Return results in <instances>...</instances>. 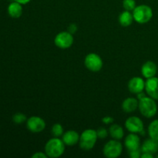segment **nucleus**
I'll list each match as a JSON object with an SVG mask.
<instances>
[{"instance_id": "obj_15", "label": "nucleus", "mask_w": 158, "mask_h": 158, "mask_svg": "<svg viewBox=\"0 0 158 158\" xmlns=\"http://www.w3.org/2000/svg\"><path fill=\"white\" fill-rule=\"evenodd\" d=\"M142 153H149L154 154L158 152V140L151 137L147 139L141 145Z\"/></svg>"}, {"instance_id": "obj_10", "label": "nucleus", "mask_w": 158, "mask_h": 158, "mask_svg": "<svg viewBox=\"0 0 158 158\" xmlns=\"http://www.w3.org/2000/svg\"><path fill=\"white\" fill-rule=\"evenodd\" d=\"M145 90L150 97L158 100V77H154L147 79L145 82Z\"/></svg>"}, {"instance_id": "obj_32", "label": "nucleus", "mask_w": 158, "mask_h": 158, "mask_svg": "<svg viewBox=\"0 0 158 158\" xmlns=\"http://www.w3.org/2000/svg\"><path fill=\"white\" fill-rule=\"evenodd\" d=\"M157 158H158V154H157Z\"/></svg>"}, {"instance_id": "obj_29", "label": "nucleus", "mask_w": 158, "mask_h": 158, "mask_svg": "<svg viewBox=\"0 0 158 158\" xmlns=\"http://www.w3.org/2000/svg\"><path fill=\"white\" fill-rule=\"evenodd\" d=\"M154 157V154H149V153H142L140 157L141 158H152Z\"/></svg>"}, {"instance_id": "obj_18", "label": "nucleus", "mask_w": 158, "mask_h": 158, "mask_svg": "<svg viewBox=\"0 0 158 158\" xmlns=\"http://www.w3.org/2000/svg\"><path fill=\"white\" fill-rule=\"evenodd\" d=\"M134 20V19L133 16V13H131L130 11H123L119 15V23H120V26H123V27H127V26H131Z\"/></svg>"}, {"instance_id": "obj_22", "label": "nucleus", "mask_w": 158, "mask_h": 158, "mask_svg": "<svg viewBox=\"0 0 158 158\" xmlns=\"http://www.w3.org/2000/svg\"><path fill=\"white\" fill-rule=\"evenodd\" d=\"M136 6L137 5H136L135 0H123V7L125 10L133 12Z\"/></svg>"}, {"instance_id": "obj_13", "label": "nucleus", "mask_w": 158, "mask_h": 158, "mask_svg": "<svg viewBox=\"0 0 158 158\" xmlns=\"http://www.w3.org/2000/svg\"><path fill=\"white\" fill-rule=\"evenodd\" d=\"M157 72V66L153 61H148L141 67V73L146 79L155 77Z\"/></svg>"}, {"instance_id": "obj_3", "label": "nucleus", "mask_w": 158, "mask_h": 158, "mask_svg": "<svg viewBox=\"0 0 158 158\" xmlns=\"http://www.w3.org/2000/svg\"><path fill=\"white\" fill-rule=\"evenodd\" d=\"M98 139L97 131L93 129L85 130L80 137L79 144L81 149L84 151H89L95 146Z\"/></svg>"}, {"instance_id": "obj_25", "label": "nucleus", "mask_w": 158, "mask_h": 158, "mask_svg": "<svg viewBox=\"0 0 158 158\" xmlns=\"http://www.w3.org/2000/svg\"><path fill=\"white\" fill-rule=\"evenodd\" d=\"M128 154H129L130 157H131V158L140 157V156H141V154H142L141 148H140V149H137V150H134V151H130V152H128Z\"/></svg>"}, {"instance_id": "obj_6", "label": "nucleus", "mask_w": 158, "mask_h": 158, "mask_svg": "<svg viewBox=\"0 0 158 158\" xmlns=\"http://www.w3.org/2000/svg\"><path fill=\"white\" fill-rule=\"evenodd\" d=\"M84 65L91 72H99L103 66V62L101 57L97 53H89L84 60Z\"/></svg>"}, {"instance_id": "obj_30", "label": "nucleus", "mask_w": 158, "mask_h": 158, "mask_svg": "<svg viewBox=\"0 0 158 158\" xmlns=\"http://www.w3.org/2000/svg\"><path fill=\"white\" fill-rule=\"evenodd\" d=\"M137 100H141V99L144 98V97H147L146 94H145L143 92V91H142V92H140V93H139V94H137Z\"/></svg>"}, {"instance_id": "obj_8", "label": "nucleus", "mask_w": 158, "mask_h": 158, "mask_svg": "<svg viewBox=\"0 0 158 158\" xmlns=\"http://www.w3.org/2000/svg\"><path fill=\"white\" fill-rule=\"evenodd\" d=\"M27 129L32 133H40L46 128V122L41 117L32 116L26 120Z\"/></svg>"}, {"instance_id": "obj_24", "label": "nucleus", "mask_w": 158, "mask_h": 158, "mask_svg": "<svg viewBox=\"0 0 158 158\" xmlns=\"http://www.w3.org/2000/svg\"><path fill=\"white\" fill-rule=\"evenodd\" d=\"M97 136H98V138L104 139L108 136L109 131H108L106 128L103 127H99L98 129L97 130Z\"/></svg>"}, {"instance_id": "obj_16", "label": "nucleus", "mask_w": 158, "mask_h": 158, "mask_svg": "<svg viewBox=\"0 0 158 158\" xmlns=\"http://www.w3.org/2000/svg\"><path fill=\"white\" fill-rule=\"evenodd\" d=\"M139 100L134 97H128L122 103V110L125 113H133L138 108Z\"/></svg>"}, {"instance_id": "obj_1", "label": "nucleus", "mask_w": 158, "mask_h": 158, "mask_svg": "<svg viewBox=\"0 0 158 158\" xmlns=\"http://www.w3.org/2000/svg\"><path fill=\"white\" fill-rule=\"evenodd\" d=\"M66 144L60 137H55L50 139L46 142L45 145V153L48 157L57 158L63 154L65 151Z\"/></svg>"}, {"instance_id": "obj_9", "label": "nucleus", "mask_w": 158, "mask_h": 158, "mask_svg": "<svg viewBox=\"0 0 158 158\" xmlns=\"http://www.w3.org/2000/svg\"><path fill=\"white\" fill-rule=\"evenodd\" d=\"M125 127L129 132L135 134H140L143 130H144V126L141 119L135 116H132L127 119L125 121Z\"/></svg>"}, {"instance_id": "obj_20", "label": "nucleus", "mask_w": 158, "mask_h": 158, "mask_svg": "<svg viewBox=\"0 0 158 158\" xmlns=\"http://www.w3.org/2000/svg\"><path fill=\"white\" fill-rule=\"evenodd\" d=\"M148 132L150 137L158 140V120H154L150 123Z\"/></svg>"}, {"instance_id": "obj_5", "label": "nucleus", "mask_w": 158, "mask_h": 158, "mask_svg": "<svg viewBox=\"0 0 158 158\" xmlns=\"http://www.w3.org/2000/svg\"><path fill=\"white\" fill-rule=\"evenodd\" d=\"M123 151V145L118 140H109L104 145L103 149V155L107 158H117L120 157Z\"/></svg>"}, {"instance_id": "obj_11", "label": "nucleus", "mask_w": 158, "mask_h": 158, "mask_svg": "<svg viewBox=\"0 0 158 158\" xmlns=\"http://www.w3.org/2000/svg\"><path fill=\"white\" fill-rule=\"evenodd\" d=\"M125 148H127L128 152L141 148L140 138L135 133H131L127 136L124 140Z\"/></svg>"}, {"instance_id": "obj_27", "label": "nucleus", "mask_w": 158, "mask_h": 158, "mask_svg": "<svg viewBox=\"0 0 158 158\" xmlns=\"http://www.w3.org/2000/svg\"><path fill=\"white\" fill-rule=\"evenodd\" d=\"M77 31V25L74 24V23H72L68 27V32H70L71 34H74Z\"/></svg>"}, {"instance_id": "obj_2", "label": "nucleus", "mask_w": 158, "mask_h": 158, "mask_svg": "<svg viewBox=\"0 0 158 158\" xmlns=\"http://www.w3.org/2000/svg\"><path fill=\"white\" fill-rule=\"evenodd\" d=\"M138 109L143 117L152 118L157 112V105L155 100L148 96L139 100Z\"/></svg>"}, {"instance_id": "obj_28", "label": "nucleus", "mask_w": 158, "mask_h": 158, "mask_svg": "<svg viewBox=\"0 0 158 158\" xmlns=\"http://www.w3.org/2000/svg\"><path fill=\"white\" fill-rule=\"evenodd\" d=\"M47 157L48 156L46 155V153H43V152L35 153V154L32 156V158H47Z\"/></svg>"}, {"instance_id": "obj_19", "label": "nucleus", "mask_w": 158, "mask_h": 158, "mask_svg": "<svg viewBox=\"0 0 158 158\" xmlns=\"http://www.w3.org/2000/svg\"><path fill=\"white\" fill-rule=\"evenodd\" d=\"M109 134L113 139L115 140H121L124 136V131L120 125L113 124L109 128Z\"/></svg>"}, {"instance_id": "obj_4", "label": "nucleus", "mask_w": 158, "mask_h": 158, "mask_svg": "<svg viewBox=\"0 0 158 158\" xmlns=\"http://www.w3.org/2000/svg\"><path fill=\"white\" fill-rule=\"evenodd\" d=\"M134 20L139 24H146L153 17V10L148 5H140L133 10Z\"/></svg>"}, {"instance_id": "obj_26", "label": "nucleus", "mask_w": 158, "mask_h": 158, "mask_svg": "<svg viewBox=\"0 0 158 158\" xmlns=\"http://www.w3.org/2000/svg\"><path fill=\"white\" fill-rule=\"evenodd\" d=\"M102 121H103V123L108 125L114 123V119L112 117H110V116H106V117H104L103 119H102Z\"/></svg>"}, {"instance_id": "obj_31", "label": "nucleus", "mask_w": 158, "mask_h": 158, "mask_svg": "<svg viewBox=\"0 0 158 158\" xmlns=\"http://www.w3.org/2000/svg\"><path fill=\"white\" fill-rule=\"evenodd\" d=\"M14 1L20 3V4L22 5H26L27 4V3H29L31 0H14Z\"/></svg>"}, {"instance_id": "obj_12", "label": "nucleus", "mask_w": 158, "mask_h": 158, "mask_svg": "<svg viewBox=\"0 0 158 158\" xmlns=\"http://www.w3.org/2000/svg\"><path fill=\"white\" fill-rule=\"evenodd\" d=\"M128 89L132 94H137L145 89V82L140 77H134L128 83Z\"/></svg>"}, {"instance_id": "obj_17", "label": "nucleus", "mask_w": 158, "mask_h": 158, "mask_svg": "<svg viewBox=\"0 0 158 158\" xmlns=\"http://www.w3.org/2000/svg\"><path fill=\"white\" fill-rule=\"evenodd\" d=\"M7 10L9 16L13 19H18L23 14V6L22 4L14 1L9 5Z\"/></svg>"}, {"instance_id": "obj_14", "label": "nucleus", "mask_w": 158, "mask_h": 158, "mask_svg": "<svg viewBox=\"0 0 158 158\" xmlns=\"http://www.w3.org/2000/svg\"><path fill=\"white\" fill-rule=\"evenodd\" d=\"M80 134L75 131H68L65 132L62 136V140L66 146L72 147L79 143Z\"/></svg>"}, {"instance_id": "obj_23", "label": "nucleus", "mask_w": 158, "mask_h": 158, "mask_svg": "<svg viewBox=\"0 0 158 158\" xmlns=\"http://www.w3.org/2000/svg\"><path fill=\"white\" fill-rule=\"evenodd\" d=\"M12 120L16 124H21L23 123L24 122H26L27 120L26 115L24 114H22V113H17V114H14L13 117H12Z\"/></svg>"}, {"instance_id": "obj_21", "label": "nucleus", "mask_w": 158, "mask_h": 158, "mask_svg": "<svg viewBox=\"0 0 158 158\" xmlns=\"http://www.w3.org/2000/svg\"><path fill=\"white\" fill-rule=\"evenodd\" d=\"M51 133H52V136L55 137H60L63 136V134H64V131H63V127L61 124L60 123H56L52 127V129H51Z\"/></svg>"}, {"instance_id": "obj_7", "label": "nucleus", "mask_w": 158, "mask_h": 158, "mask_svg": "<svg viewBox=\"0 0 158 158\" xmlns=\"http://www.w3.org/2000/svg\"><path fill=\"white\" fill-rule=\"evenodd\" d=\"M73 35L68 31L59 32L54 39V43L56 46L62 49H69L73 44Z\"/></svg>"}]
</instances>
